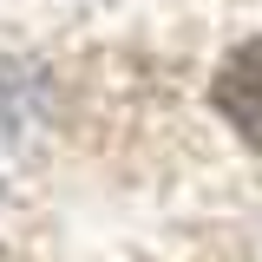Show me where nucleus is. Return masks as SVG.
Here are the masks:
<instances>
[{
  "label": "nucleus",
  "mask_w": 262,
  "mask_h": 262,
  "mask_svg": "<svg viewBox=\"0 0 262 262\" xmlns=\"http://www.w3.org/2000/svg\"><path fill=\"white\" fill-rule=\"evenodd\" d=\"M216 112L243 131V144L262 151V39L236 46L223 59V72H216Z\"/></svg>",
  "instance_id": "nucleus-1"
}]
</instances>
